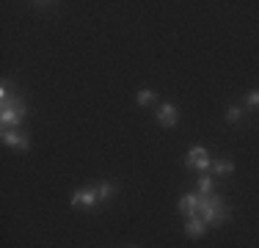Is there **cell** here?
I'll list each match as a JSON object with an SVG mask.
<instances>
[{
	"instance_id": "1",
	"label": "cell",
	"mask_w": 259,
	"mask_h": 248,
	"mask_svg": "<svg viewBox=\"0 0 259 248\" xmlns=\"http://www.w3.org/2000/svg\"><path fill=\"white\" fill-rule=\"evenodd\" d=\"M0 121H3V130H17L25 121V99L20 94L3 102V108H0Z\"/></svg>"
},
{
	"instance_id": "2",
	"label": "cell",
	"mask_w": 259,
	"mask_h": 248,
	"mask_svg": "<svg viewBox=\"0 0 259 248\" xmlns=\"http://www.w3.org/2000/svg\"><path fill=\"white\" fill-rule=\"evenodd\" d=\"M185 166L188 169H196V171H209L212 169V157L204 146H193L188 154H185Z\"/></svg>"
},
{
	"instance_id": "3",
	"label": "cell",
	"mask_w": 259,
	"mask_h": 248,
	"mask_svg": "<svg viewBox=\"0 0 259 248\" xmlns=\"http://www.w3.org/2000/svg\"><path fill=\"white\" fill-rule=\"evenodd\" d=\"M100 204V196H97V188H80L72 193V207L75 210H94Z\"/></svg>"
},
{
	"instance_id": "4",
	"label": "cell",
	"mask_w": 259,
	"mask_h": 248,
	"mask_svg": "<svg viewBox=\"0 0 259 248\" xmlns=\"http://www.w3.org/2000/svg\"><path fill=\"white\" fill-rule=\"evenodd\" d=\"M157 124L165 127V130L177 127V124H180V108H177L174 102H163L160 110H157Z\"/></svg>"
},
{
	"instance_id": "5",
	"label": "cell",
	"mask_w": 259,
	"mask_h": 248,
	"mask_svg": "<svg viewBox=\"0 0 259 248\" xmlns=\"http://www.w3.org/2000/svg\"><path fill=\"white\" fill-rule=\"evenodd\" d=\"M3 144L20 149V152H28L30 149V141H28V135L22 133V130H3Z\"/></svg>"
},
{
	"instance_id": "6",
	"label": "cell",
	"mask_w": 259,
	"mask_h": 248,
	"mask_svg": "<svg viewBox=\"0 0 259 248\" xmlns=\"http://www.w3.org/2000/svg\"><path fill=\"white\" fill-rule=\"evenodd\" d=\"M177 210L185 215V218H193V215H199V193H185L180 198V204H177Z\"/></svg>"
},
{
	"instance_id": "7",
	"label": "cell",
	"mask_w": 259,
	"mask_h": 248,
	"mask_svg": "<svg viewBox=\"0 0 259 248\" xmlns=\"http://www.w3.org/2000/svg\"><path fill=\"white\" fill-rule=\"evenodd\" d=\"M204 232H207V221L201 218V215H193V218L185 221V234H188L190 240H199Z\"/></svg>"
},
{
	"instance_id": "8",
	"label": "cell",
	"mask_w": 259,
	"mask_h": 248,
	"mask_svg": "<svg viewBox=\"0 0 259 248\" xmlns=\"http://www.w3.org/2000/svg\"><path fill=\"white\" fill-rule=\"evenodd\" d=\"M215 174V177H229V174L234 171V163L229 157H218V160H212V169H209Z\"/></svg>"
},
{
	"instance_id": "9",
	"label": "cell",
	"mask_w": 259,
	"mask_h": 248,
	"mask_svg": "<svg viewBox=\"0 0 259 248\" xmlns=\"http://www.w3.org/2000/svg\"><path fill=\"white\" fill-rule=\"evenodd\" d=\"M97 196H100V204H108L110 198L116 196L113 182H110V179H105V182H100V185H97Z\"/></svg>"
},
{
	"instance_id": "10",
	"label": "cell",
	"mask_w": 259,
	"mask_h": 248,
	"mask_svg": "<svg viewBox=\"0 0 259 248\" xmlns=\"http://www.w3.org/2000/svg\"><path fill=\"white\" fill-rule=\"evenodd\" d=\"M209 193H215V179H212V174H201L199 177V196H209Z\"/></svg>"
},
{
	"instance_id": "11",
	"label": "cell",
	"mask_w": 259,
	"mask_h": 248,
	"mask_svg": "<svg viewBox=\"0 0 259 248\" xmlns=\"http://www.w3.org/2000/svg\"><path fill=\"white\" fill-rule=\"evenodd\" d=\"M155 99H157V94H155L152 89H141V91H138V97H135V102H138L141 108H146V105H152Z\"/></svg>"
},
{
	"instance_id": "12",
	"label": "cell",
	"mask_w": 259,
	"mask_h": 248,
	"mask_svg": "<svg viewBox=\"0 0 259 248\" xmlns=\"http://www.w3.org/2000/svg\"><path fill=\"white\" fill-rule=\"evenodd\" d=\"M240 121H243V108L232 105V108L226 110V124H240Z\"/></svg>"
},
{
	"instance_id": "13",
	"label": "cell",
	"mask_w": 259,
	"mask_h": 248,
	"mask_svg": "<svg viewBox=\"0 0 259 248\" xmlns=\"http://www.w3.org/2000/svg\"><path fill=\"white\" fill-rule=\"evenodd\" d=\"M245 105H248L251 110L259 108V89H254V91H248V94H245Z\"/></svg>"
},
{
	"instance_id": "14",
	"label": "cell",
	"mask_w": 259,
	"mask_h": 248,
	"mask_svg": "<svg viewBox=\"0 0 259 248\" xmlns=\"http://www.w3.org/2000/svg\"><path fill=\"white\" fill-rule=\"evenodd\" d=\"M130 248H133V245H130Z\"/></svg>"
}]
</instances>
